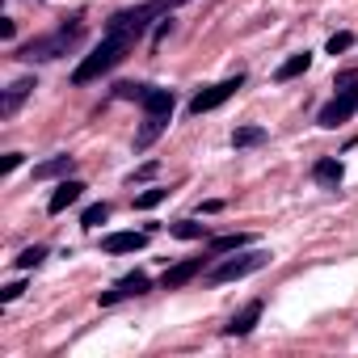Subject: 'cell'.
<instances>
[{
  "label": "cell",
  "instance_id": "obj_1",
  "mask_svg": "<svg viewBox=\"0 0 358 358\" xmlns=\"http://www.w3.org/2000/svg\"><path fill=\"white\" fill-rule=\"evenodd\" d=\"M131 43L135 38H127V34H114V30H106V38L76 64V72H72V85H89V80H101L127 51H131Z\"/></svg>",
  "mask_w": 358,
  "mask_h": 358
},
{
  "label": "cell",
  "instance_id": "obj_2",
  "mask_svg": "<svg viewBox=\"0 0 358 358\" xmlns=\"http://www.w3.org/2000/svg\"><path fill=\"white\" fill-rule=\"evenodd\" d=\"M85 38V22L80 17H72L68 26H59L55 34H43V38H30L26 47H17V59L22 64H47V59H59V55H68L76 43Z\"/></svg>",
  "mask_w": 358,
  "mask_h": 358
},
{
  "label": "cell",
  "instance_id": "obj_3",
  "mask_svg": "<svg viewBox=\"0 0 358 358\" xmlns=\"http://www.w3.org/2000/svg\"><path fill=\"white\" fill-rule=\"evenodd\" d=\"M177 5H186V0H148V5H135V9H122V13H114L106 30H114V34H127V38H139V34L152 26V17H160V13H173Z\"/></svg>",
  "mask_w": 358,
  "mask_h": 358
},
{
  "label": "cell",
  "instance_id": "obj_4",
  "mask_svg": "<svg viewBox=\"0 0 358 358\" xmlns=\"http://www.w3.org/2000/svg\"><path fill=\"white\" fill-rule=\"evenodd\" d=\"M262 266H270V253L266 249H249V253H241L236 249V257H228V262H220L211 274H207V282H241V278H249V274H257Z\"/></svg>",
  "mask_w": 358,
  "mask_h": 358
},
{
  "label": "cell",
  "instance_id": "obj_5",
  "mask_svg": "<svg viewBox=\"0 0 358 358\" xmlns=\"http://www.w3.org/2000/svg\"><path fill=\"white\" fill-rule=\"evenodd\" d=\"M241 85H245V72H236V76H228V80H220V85H207L203 93H194V97H190V114L199 118V114L220 110V106H224V101H228Z\"/></svg>",
  "mask_w": 358,
  "mask_h": 358
},
{
  "label": "cell",
  "instance_id": "obj_6",
  "mask_svg": "<svg viewBox=\"0 0 358 358\" xmlns=\"http://www.w3.org/2000/svg\"><path fill=\"white\" fill-rule=\"evenodd\" d=\"M354 110H358V89L350 85V89H337V93H333V101H329V106H324V110L316 114V122L333 131V127L350 122V118H354Z\"/></svg>",
  "mask_w": 358,
  "mask_h": 358
},
{
  "label": "cell",
  "instance_id": "obj_7",
  "mask_svg": "<svg viewBox=\"0 0 358 358\" xmlns=\"http://www.w3.org/2000/svg\"><path fill=\"white\" fill-rule=\"evenodd\" d=\"M148 287H152V278H148L143 270H135V274L118 278L110 291H101V303L110 308V303H118V299H131V295H148Z\"/></svg>",
  "mask_w": 358,
  "mask_h": 358
},
{
  "label": "cell",
  "instance_id": "obj_8",
  "mask_svg": "<svg viewBox=\"0 0 358 358\" xmlns=\"http://www.w3.org/2000/svg\"><path fill=\"white\" fill-rule=\"evenodd\" d=\"M101 249L106 253H139V249H148V232H110V236H101Z\"/></svg>",
  "mask_w": 358,
  "mask_h": 358
},
{
  "label": "cell",
  "instance_id": "obj_9",
  "mask_svg": "<svg viewBox=\"0 0 358 358\" xmlns=\"http://www.w3.org/2000/svg\"><path fill=\"white\" fill-rule=\"evenodd\" d=\"M257 320H262V299H249V303H245L228 324H224V333H228V337H245V333H253V324H257Z\"/></svg>",
  "mask_w": 358,
  "mask_h": 358
},
{
  "label": "cell",
  "instance_id": "obj_10",
  "mask_svg": "<svg viewBox=\"0 0 358 358\" xmlns=\"http://www.w3.org/2000/svg\"><path fill=\"white\" fill-rule=\"evenodd\" d=\"M34 89H38V80H34V76L13 80V85H9V93H5V101H0V118H13V114H17V106H22Z\"/></svg>",
  "mask_w": 358,
  "mask_h": 358
},
{
  "label": "cell",
  "instance_id": "obj_11",
  "mask_svg": "<svg viewBox=\"0 0 358 358\" xmlns=\"http://www.w3.org/2000/svg\"><path fill=\"white\" fill-rule=\"evenodd\" d=\"M341 177H345V169H341V160H337V156H320V160L312 164V182H316V186L337 190V186H341Z\"/></svg>",
  "mask_w": 358,
  "mask_h": 358
},
{
  "label": "cell",
  "instance_id": "obj_12",
  "mask_svg": "<svg viewBox=\"0 0 358 358\" xmlns=\"http://www.w3.org/2000/svg\"><path fill=\"white\" fill-rule=\"evenodd\" d=\"M203 262L207 257H190V262H177L173 270H164V291H177V287H186L194 274H203Z\"/></svg>",
  "mask_w": 358,
  "mask_h": 358
},
{
  "label": "cell",
  "instance_id": "obj_13",
  "mask_svg": "<svg viewBox=\"0 0 358 358\" xmlns=\"http://www.w3.org/2000/svg\"><path fill=\"white\" fill-rule=\"evenodd\" d=\"M139 106H143V114H173L177 97H173V89H152V85H143Z\"/></svg>",
  "mask_w": 358,
  "mask_h": 358
},
{
  "label": "cell",
  "instance_id": "obj_14",
  "mask_svg": "<svg viewBox=\"0 0 358 358\" xmlns=\"http://www.w3.org/2000/svg\"><path fill=\"white\" fill-rule=\"evenodd\" d=\"M80 194H85V182H59L55 194H51V203H47V211L51 215H64L72 203H80Z\"/></svg>",
  "mask_w": 358,
  "mask_h": 358
},
{
  "label": "cell",
  "instance_id": "obj_15",
  "mask_svg": "<svg viewBox=\"0 0 358 358\" xmlns=\"http://www.w3.org/2000/svg\"><path fill=\"white\" fill-rule=\"evenodd\" d=\"M164 127H169V114H143V127H139V135H135V152L152 148V143L160 139Z\"/></svg>",
  "mask_w": 358,
  "mask_h": 358
},
{
  "label": "cell",
  "instance_id": "obj_16",
  "mask_svg": "<svg viewBox=\"0 0 358 358\" xmlns=\"http://www.w3.org/2000/svg\"><path fill=\"white\" fill-rule=\"evenodd\" d=\"M72 164H76V156H51V160L34 164V182H47V177H64V173H72Z\"/></svg>",
  "mask_w": 358,
  "mask_h": 358
},
{
  "label": "cell",
  "instance_id": "obj_17",
  "mask_svg": "<svg viewBox=\"0 0 358 358\" xmlns=\"http://www.w3.org/2000/svg\"><path fill=\"white\" fill-rule=\"evenodd\" d=\"M312 68V51H299V55H291L287 64H278V72H274V80H295L299 72H308Z\"/></svg>",
  "mask_w": 358,
  "mask_h": 358
},
{
  "label": "cell",
  "instance_id": "obj_18",
  "mask_svg": "<svg viewBox=\"0 0 358 358\" xmlns=\"http://www.w3.org/2000/svg\"><path fill=\"white\" fill-rule=\"evenodd\" d=\"M169 232H173L177 241H203V236H207V224H194V220H177V224H169Z\"/></svg>",
  "mask_w": 358,
  "mask_h": 358
},
{
  "label": "cell",
  "instance_id": "obj_19",
  "mask_svg": "<svg viewBox=\"0 0 358 358\" xmlns=\"http://www.w3.org/2000/svg\"><path fill=\"white\" fill-rule=\"evenodd\" d=\"M257 143H266L262 127H236L232 131V148H257Z\"/></svg>",
  "mask_w": 358,
  "mask_h": 358
},
{
  "label": "cell",
  "instance_id": "obj_20",
  "mask_svg": "<svg viewBox=\"0 0 358 358\" xmlns=\"http://www.w3.org/2000/svg\"><path fill=\"white\" fill-rule=\"evenodd\" d=\"M164 199H169V190H164V186H152V190L135 194V211H152V207H160Z\"/></svg>",
  "mask_w": 358,
  "mask_h": 358
},
{
  "label": "cell",
  "instance_id": "obj_21",
  "mask_svg": "<svg viewBox=\"0 0 358 358\" xmlns=\"http://www.w3.org/2000/svg\"><path fill=\"white\" fill-rule=\"evenodd\" d=\"M253 236H245V232H236V236H215L211 241V253H236V249H245Z\"/></svg>",
  "mask_w": 358,
  "mask_h": 358
},
{
  "label": "cell",
  "instance_id": "obj_22",
  "mask_svg": "<svg viewBox=\"0 0 358 358\" xmlns=\"http://www.w3.org/2000/svg\"><path fill=\"white\" fill-rule=\"evenodd\" d=\"M106 220H110V207H106V203H93V207H85V215H80V224H85L89 232H93V228H101Z\"/></svg>",
  "mask_w": 358,
  "mask_h": 358
},
{
  "label": "cell",
  "instance_id": "obj_23",
  "mask_svg": "<svg viewBox=\"0 0 358 358\" xmlns=\"http://www.w3.org/2000/svg\"><path fill=\"white\" fill-rule=\"evenodd\" d=\"M43 257H47V245H30V249H22V257H17V270H34Z\"/></svg>",
  "mask_w": 358,
  "mask_h": 358
},
{
  "label": "cell",
  "instance_id": "obj_24",
  "mask_svg": "<svg viewBox=\"0 0 358 358\" xmlns=\"http://www.w3.org/2000/svg\"><path fill=\"white\" fill-rule=\"evenodd\" d=\"M350 47H354V34H333L324 51H329V55H341V51H350Z\"/></svg>",
  "mask_w": 358,
  "mask_h": 358
},
{
  "label": "cell",
  "instance_id": "obj_25",
  "mask_svg": "<svg viewBox=\"0 0 358 358\" xmlns=\"http://www.w3.org/2000/svg\"><path fill=\"white\" fill-rule=\"evenodd\" d=\"M156 169H160V164H156V160H148V164H139V169L127 177V182H131V186H135V182H148V177H156Z\"/></svg>",
  "mask_w": 358,
  "mask_h": 358
},
{
  "label": "cell",
  "instance_id": "obj_26",
  "mask_svg": "<svg viewBox=\"0 0 358 358\" xmlns=\"http://www.w3.org/2000/svg\"><path fill=\"white\" fill-rule=\"evenodd\" d=\"M22 291H26V282H9V287H0V303H13Z\"/></svg>",
  "mask_w": 358,
  "mask_h": 358
},
{
  "label": "cell",
  "instance_id": "obj_27",
  "mask_svg": "<svg viewBox=\"0 0 358 358\" xmlns=\"http://www.w3.org/2000/svg\"><path fill=\"white\" fill-rule=\"evenodd\" d=\"M350 85H358V72H341L337 76V89H350Z\"/></svg>",
  "mask_w": 358,
  "mask_h": 358
},
{
  "label": "cell",
  "instance_id": "obj_28",
  "mask_svg": "<svg viewBox=\"0 0 358 358\" xmlns=\"http://www.w3.org/2000/svg\"><path fill=\"white\" fill-rule=\"evenodd\" d=\"M13 34H17V26L9 17H0V38H13Z\"/></svg>",
  "mask_w": 358,
  "mask_h": 358
},
{
  "label": "cell",
  "instance_id": "obj_29",
  "mask_svg": "<svg viewBox=\"0 0 358 358\" xmlns=\"http://www.w3.org/2000/svg\"><path fill=\"white\" fill-rule=\"evenodd\" d=\"M17 164H22V152H9V156H5V173H13Z\"/></svg>",
  "mask_w": 358,
  "mask_h": 358
}]
</instances>
